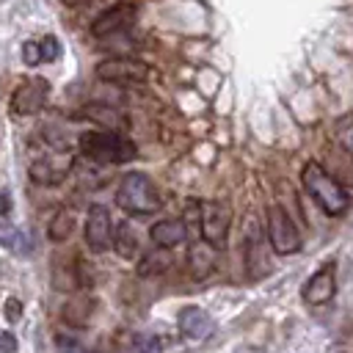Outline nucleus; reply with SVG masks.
I'll return each instance as SVG.
<instances>
[{
    "mask_svg": "<svg viewBox=\"0 0 353 353\" xmlns=\"http://www.w3.org/2000/svg\"><path fill=\"white\" fill-rule=\"evenodd\" d=\"M303 185H306L309 196L323 207V212H328V215L347 212L350 196L345 193V188L328 171H323L320 163H306L303 165Z\"/></svg>",
    "mask_w": 353,
    "mask_h": 353,
    "instance_id": "f257e3e1",
    "label": "nucleus"
},
{
    "mask_svg": "<svg viewBox=\"0 0 353 353\" xmlns=\"http://www.w3.org/2000/svg\"><path fill=\"white\" fill-rule=\"evenodd\" d=\"M80 149L85 157L97 163H127L135 157V143L113 130H99V132H83Z\"/></svg>",
    "mask_w": 353,
    "mask_h": 353,
    "instance_id": "f03ea898",
    "label": "nucleus"
},
{
    "mask_svg": "<svg viewBox=\"0 0 353 353\" xmlns=\"http://www.w3.org/2000/svg\"><path fill=\"white\" fill-rule=\"evenodd\" d=\"M116 204L130 215H149L160 210V196L149 176L143 174H124L116 188Z\"/></svg>",
    "mask_w": 353,
    "mask_h": 353,
    "instance_id": "7ed1b4c3",
    "label": "nucleus"
},
{
    "mask_svg": "<svg viewBox=\"0 0 353 353\" xmlns=\"http://www.w3.org/2000/svg\"><path fill=\"white\" fill-rule=\"evenodd\" d=\"M268 240H270L276 254L301 251V234H298L295 223L290 221L287 210H281V207H270L268 210Z\"/></svg>",
    "mask_w": 353,
    "mask_h": 353,
    "instance_id": "20e7f679",
    "label": "nucleus"
},
{
    "mask_svg": "<svg viewBox=\"0 0 353 353\" xmlns=\"http://www.w3.org/2000/svg\"><path fill=\"white\" fill-rule=\"evenodd\" d=\"M199 218H201V237L215 245L223 248L226 245V234H229V207L223 201H201L199 204Z\"/></svg>",
    "mask_w": 353,
    "mask_h": 353,
    "instance_id": "39448f33",
    "label": "nucleus"
},
{
    "mask_svg": "<svg viewBox=\"0 0 353 353\" xmlns=\"http://www.w3.org/2000/svg\"><path fill=\"white\" fill-rule=\"evenodd\" d=\"M47 97H50V83L44 77H28L11 94V110L17 116H33L44 108Z\"/></svg>",
    "mask_w": 353,
    "mask_h": 353,
    "instance_id": "423d86ee",
    "label": "nucleus"
},
{
    "mask_svg": "<svg viewBox=\"0 0 353 353\" xmlns=\"http://www.w3.org/2000/svg\"><path fill=\"white\" fill-rule=\"evenodd\" d=\"M97 77L108 80V83L132 85V83H143L149 77V66L135 58H113V61H102L97 66Z\"/></svg>",
    "mask_w": 353,
    "mask_h": 353,
    "instance_id": "0eeeda50",
    "label": "nucleus"
},
{
    "mask_svg": "<svg viewBox=\"0 0 353 353\" xmlns=\"http://www.w3.org/2000/svg\"><path fill=\"white\" fill-rule=\"evenodd\" d=\"M85 243L91 251H105L113 245V218L110 210L102 204H94L85 218Z\"/></svg>",
    "mask_w": 353,
    "mask_h": 353,
    "instance_id": "6e6552de",
    "label": "nucleus"
},
{
    "mask_svg": "<svg viewBox=\"0 0 353 353\" xmlns=\"http://www.w3.org/2000/svg\"><path fill=\"white\" fill-rule=\"evenodd\" d=\"M334 292H336V270H334L331 262H325V265L306 281V287H303V301L312 303V306H323V303H328V301L334 298Z\"/></svg>",
    "mask_w": 353,
    "mask_h": 353,
    "instance_id": "1a4fd4ad",
    "label": "nucleus"
},
{
    "mask_svg": "<svg viewBox=\"0 0 353 353\" xmlns=\"http://www.w3.org/2000/svg\"><path fill=\"white\" fill-rule=\"evenodd\" d=\"M132 19H135V6L132 3H119V6H113L110 11H105V14H99L94 19L91 33L94 36H110V33L124 30Z\"/></svg>",
    "mask_w": 353,
    "mask_h": 353,
    "instance_id": "9d476101",
    "label": "nucleus"
},
{
    "mask_svg": "<svg viewBox=\"0 0 353 353\" xmlns=\"http://www.w3.org/2000/svg\"><path fill=\"white\" fill-rule=\"evenodd\" d=\"M179 328H182V334L190 336V339H207V336H212L215 323H212V317H210L204 309L188 306V309H182V314H179Z\"/></svg>",
    "mask_w": 353,
    "mask_h": 353,
    "instance_id": "9b49d317",
    "label": "nucleus"
},
{
    "mask_svg": "<svg viewBox=\"0 0 353 353\" xmlns=\"http://www.w3.org/2000/svg\"><path fill=\"white\" fill-rule=\"evenodd\" d=\"M245 265H248V273L256 279L262 273H268V256H265V243L256 232V221L251 218V226H248V243H245Z\"/></svg>",
    "mask_w": 353,
    "mask_h": 353,
    "instance_id": "f8f14e48",
    "label": "nucleus"
},
{
    "mask_svg": "<svg viewBox=\"0 0 353 353\" xmlns=\"http://www.w3.org/2000/svg\"><path fill=\"white\" fill-rule=\"evenodd\" d=\"M188 265H190V273L196 279H204L207 273H212V268H215V245H210L204 237H201V243H193L188 248Z\"/></svg>",
    "mask_w": 353,
    "mask_h": 353,
    "instance_id": "ddd939ff",
    "label": "nucleus"
},
{
    "mask_svg": "<svg viewBox=\"0 0 353 353\" xmlns=\"http://www.w3.org/2000/svg\"><path fill=\"white\" fill-rule=\"evenodd\" d=\"M149 234L160 248H174V245L188 240V229L182 221H160L149 229Z\"/></svg>",
    "mask_w": 353,
    "mask_h": 353,
    "instance_id": "4468645a",
    "label": "nucleus"
},
{
    "mask_svg": "<svg viewBox=\"0 0 353 353\" xmlns=\"http://www.w3.org/2000/svg\"><path fill=\"white\" fill-rule=\"evenodd\" d=\"M47 234H50V240H55V243L66 240V237L72 234V215H69L66 210H58V212L52 215L50 226H47Z\"/></svg>",
    "mask_w": 353,
    "mask_h": 353,
    "instance_id": "2eb2a0df",
    "label": "nucleus"
},
{
    "mask_svg": "<svg viewBox=\"0 0 353 353\" xmlns=\"http://www.w3.org/2000/svg\"><path fill=\"white\" fill-rule=\"evenodd\" d=\"M113 248H116L121 256H132V254H135L138 243H135V234L130 237V223H121V226L116 229V237H113Z\"/></svg>",
    "mask_w": 353,
    "mask_h": 353,
    "instance_id": "dca6fc26",
    "label": "nucleus"
},
{
    "mask_svg": "<svg viewBox=\"0 0 353 353\" xmlns=\"http://www.w3.org/2000/svg\"><path fill=\"white\" fill-rule=\"evenodd\" d=\"M0 243L3 245H8V248H14V251H28V237L22 234V232H17V229H11V226H0Z\"/></svg>",
    "mask_w": 353,
    "mask_h": 353,
    "instance_id": "f3484780",
    "label": "nucleus"
},
{
    "mask_svg": "<svg viewBox=\"0 0 353 353\" xmlns=\"http://www.w3.org/2000/svg\"><path fill=\"white\" fill-rule=\"evenodd\" d=\"M168 265H171L168 254H149V256H143L138 273H143V276H149V273H160V270H165Z\"/></svg>",
    "mask_w": 353,
    "mask_h": 353,
    "instance_id": "a211bd4d",
    "label": "nucleus"
},
{
    "mask_svg": "<svg viewBox=\"0 0 353 353\" xmlns=\"http://www.w3.org/2000/svg\"><path fill=\"white\" fill-rule=\"evenodd\" d=\"M36 44H39V58H41V63H44V61H55L58 52H61L55 36H44V39H39Z\"/></svg>",
    "mask_w": 353,
    "mask_h": 353,
    "instance_id": "6ab92c4d",
    "label": "nucleus"
},
{
    "mask_svg": "<svg viewBox=\"0 0 353 353\" xmlns=\"http://www.w3.org/2000/svg\"><path fill=\"white\" fill-rule=\"evenodd\" d=\"M22 61H25L28 66H39V63H41V58H39V44H36V41H25V44H22Z\"/></svg>",
    "mask_w": 353,
    "mask_h": 353,
    "instance_id": "aec40b11",
    "label": "nucleus"
},
{
    "mask_svg": "<svg viewBox=\"0 0 353 353\" xmlns=\"http://www.w3.org/2000/svg\"><path fill=\"white\" fill-rule=\"evenodd\" d=\"M339 143L353 154V119H347V121L339 127Z\"/></svg>",
    "mask_w": 353,
    "mask_h": 353,
    "instance_id": "412c9836",
    "label": "nucleus"
},
{
    "mask_svg": "<svg viewBox=\"0 0 353 353\" xmlns=\"http://www.w3.org/2000/svg\"><path fill=\"white\" fill-rule=\"evenodd\" d=\"M19 309H22V303H19L17 298H8V301H6V317H8V320H19V314H22Z\"/></svg>",
    "mask_w": 353,
    "mask_h": 353,
    "instance_id": "4be33fe9",
    "label": "nucleus"
},
{
    "mask_svg": "<svg viewBox=\"0 0 353 353\" xmlns=\"http://www.w3.org/2000/svg\"><path fill=\"white\" fill-rule=\"evenodd\" d=\"M132 345H135V347H146V350H157V347H160V342L152 339V336H135Z\"/></svg>",
    "mask_w": 353,
    "mask_h": 353,
    "instance_id": "5701e85b",
    "label": "nucleus"
},
{
    "mask_svg": "<svg viewBox=\"0 0 353 353\" xmlns=\"http://www.w3.org/2000/svg\"><path fill=\"white\" fill-rule=\"evenodd\" d=\"M55 345H58V347H80V342H74V339H69V336H55Z\"/></svg>",
    "mask_w": 353,
    "mask_h": 353,
    "instance_id": "b1692460",
    "label": "nucleus"
},
{
    "mask_svg": "<svg viewBox=\"0 0 353 353\" xmlns=\"http://www.w3.org/2000/svg\"><path fill=\"white\" fill-rule=\"evenodd\" d=\"M0 350H17V342H14V336H0Z\"/></svg>",
    "mask_w": 353,
    "mask_h": 353,
    "instance_id": "393cba45",
    "label": "nucleus"
},
{
    "mask_svg": "<svg viewBox=\"0 0 353 353\" xmlns=\"http://www.w3.org/2000/svg\"><path fill=\"white\" fill-rule=\"evenodd\" d=\"M11 210V201H8V196L6 193H0V215H6Z\"/></svg>",
    "mask_w": 353,
    "mask_h": 353,
    "instance_id": "a878e982",
    "label": "nucleus"
},
{
    "mask_svg": "<svg viewBox=\"0 0 353 353\" xmlns=\"http://www.w3.org/2000/svg\"><path fill=\"white\" fill-rule=\"evenodd\" d=\"M63 6H80V3H91V0H61Z\"/></svg>",
    "mask_w": 353,
    "mask_h": 353,
    "instance_id": "bb28decb",
    "label": "nucleus"
}]
</instances>
